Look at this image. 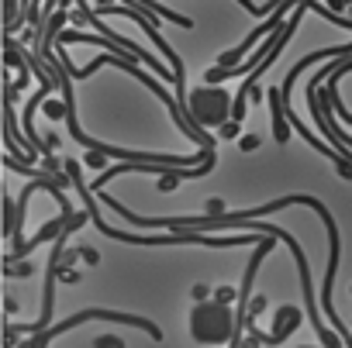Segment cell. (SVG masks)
<instances>
[{"mask_svg":"<svg viewBox=\"0 0 352 348\" xmlns=\"http://www.w3.org/2000/svg\"><path fill=\"white\" fill-rule=\"evenodd\" d=\"M190 338L200 345H238V324L228 300H204L190 310Z\"/></svg>","mask_w":352,"mask_h":348,"instance_id":"6da1fadb","label":"cell"},{"mask_svg":"<svg viewBox=\"0 0 352 348\" xmlns=\"http://www.w3.org/2000/svg\"><path fill=\"white\" fill-rule=\"evenodd\" d=\"M232 93L217 83V86H197L190 93V121L197 128H221L225 121H232Z\"/></svg>","mask_w":352,"mask_h":348,"instance_id":"7a4b0ae2","label":"cell"},{"mask_svg":"<svg viewBox=\"0 0 352 348\" xmlns=\"http://www.w3.org/2000/svg\"><path fill=\"white\" fill-rule=\"evenodd\" d=\"M300 321H304V314H300L297 307H280V310H276L273 334H266V345H280L293 328H300Z\"/></svg>","mask_w":352,"mask_h":348,"instance_id":"3957f363","label":"cell"},{"mask_svg":"<svg viewBox=\"0 0 352 348\" xmlns=\"http://www.w3.org/2000/svg\"><path fill=\"white\" fill-rule=\"evenodd\" d=\"M270 107H273V138L283 145L287 138H290V121H287V111H283V93H280V86H270Z\"/></svg>","mask_w":352,"mask_h":348,"instance_id":"277c9868","label":"cell"},{"mask_svg":"<svg viewBox=\"0 0 352 348\" xmlns=\"http://www.w3.org/2000/svg\"><path fill=\"white\" fill-rule=\"evenodd\" d=\"M238 148H242V152H252V148H259V138L255 135H242L238 138Z\"/></svg>","mask_w":352,"mask_h":348,"instance_id":"5b68a950","label":"cell"},{"mask_svg":"<svg viewBox=\"0 0 352 348\" xmlns=\"http://www.w3.org/2000/svg\"><path fill=\"white\" fill-rule=\"evenodd\" d=\"M221 135H238V121H225V124H221Z\"/></svg>","mask_w":352,"mask_h":348,"instance_id":"8992f818","label":"cell"},{"mask_svg":"<svg viewBox=\"0 0 352 348\" xmlns=\"http://www.w3.org/2000/svg\"><path fill=\"white\" fill-rule=\"evenodd\" d=\"M83 259H86V262H97L100 255H97V252H94V248H83Z\"/></svg>","mask_w":352,"mask_h":348,"instance_id":"52a82bcc","label":"cell"}]
</instances>
